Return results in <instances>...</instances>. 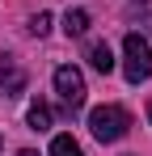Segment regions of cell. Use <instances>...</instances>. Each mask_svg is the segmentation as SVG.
<instances>
[{
    "label": "cell",
    "mask_w": 152,
    "mask_h": 156,
    "mask_svg": "<svg viewBox=\"0 0 152 156\" xmlns=\"http://www.w3.org/2000/svg\"><path fill=\"white\" fill-rule=\"evenodd\" d=\"M55 93H59V101L68 105V114H76L85 105V76H80V68H72V63L55 68Z\"/></svg>",
    "instance_id": "3957f363"
},
{
    "label": "cell",
    "mask_w": 152,
    "mask_h": 156,
    "mask_svg": "<svg viewBox=\"0 0 152 156\" xmlns=\"http://www.w3.org/2000/svg\"><path fill=\"white\" fill-rule=\"evenodd\" d=\"M148 118H152V105H148Z\"/></svg>",
    "instance_id": "8fae6325"
},
{
    "label": "cell",
    "mask_w": 152,
    "mask_h": 156,
    "mask_svg": "<svg viewBox=\"0 0 152 156\" xmlns=\"http://www.w3.org/2000/svg\"><path fill=\"white\" fill-rule=\"evenodd\" d=\"M89 63H93V72L110 76V72H114V51H110V42H89Z\"/></svg>",
    "instance_id": "5b68a950"
},
{
    "label": "cell",
    "mask_w": 152,
    "mask_h": 156,
    "mask_svg": "<svg viewBox=\"0 0 152 156\" xmlns=\"http://www.w3.org/2000/svg\"><path fill=\"white\" fill-rule=\"evenodd\" d=\"M47 30H51V13H38V17H30V34H38V38H42Z\"/></svg>",
    "instance_id": "9c48e42d"
},
{
    "label": "cell",
    "mask_w": 152,
    "mask_h": 156,
    "mask_svg": "<svg viewBox=\"0 0 152 156\" xmlns=\"http://www.w3.org/2000/svg\"><path fill=\"white\" fill-rule=\"evenodd\" d=\"M17 156H38V152H30V148H25V152H17Z\"/></svg>",
    "instance_id": "30bf717a"
},
{
    "label": "cell",
    "mask_w": 152,
    "mask_h": 156,
    "mask_svg": "<svg viewBox=\"0 0 152 156\" xmlns=\"http://www.w3.org/2000/svg\"><path fill=\"white\" fill-rule=\"evenodd\" d=\"M51 156H85V152H80V144L72 135H55L51 139Z\"/></svg>",
    "instance_id": "ba28073f"
},
{
    "label": "cell",
    "mask_w": 152,
    "mask_h": 156,
    "mask_svg": "<svg viewBox=\"0 0 152 156\" xmlns=\"http://www.w3.org/2000/svg\"><path fill=\"white\" fill-rule=\"evenodd\" d=\"M51 118H55V114H51V105H47V101H34L30 110H25V122H30L34 131H47V127H51Z\"/></svg>",
    "instance_id": "8992f818"
},
{
    "label": "cell",
    "mask_w": 152,
    "mask_h": 156,
    "mask_svg": "<svg viewBox=\"0 0 152 156\" xmlns=\"http://www.w3.org/2000/svg\"><path fill=\"white\" fill-rule=\"evenodd\" d=\"M123 76L131 80V84H144V80L152 76V47L144 34H127L123 38Z\"/></svg>",
    "instance_id": "6da1fadb"
},
{
    "label": "cell",
    "mask_w": 152,
    "mask_h": 156,
    "mask_svg": "<svg viewBox=\"0 0 152 156\" xmlns=\"http://www.w3.org/2000/svg\"><path fill=\"white\" fill-rule=\"evenodd\" d=\"M127 127H131V114H127L123 105H97V110L89 114V131H93V139H101V144L123 139Z\"/></svg>",
    "instance_id": "7a4b0ae2"
},
{
    "label": "cell",
    "mask_w": 152,
    "mask_h": 156,
    "mask_svg": "<svg viewBox=\"0 0 152 156\" xmlns=\"http://www.w3.org/2000/svg\"><path fill=\"white\" fill-rule=\"evenodd\" d=\"M85 30H89V13H80V9H68V17H63V34H68V38H80V34H85Z\"/></svg>",
    "instance_id": "52a82bcc"
},
{
    "label": "cell",
    "mask_w": 152,
    "mask_h": 156,
    "mask_svg": "<svg viewBox=\"0 0 152 156\" xmlns=\"http://www.w3.org/2000/svg\"><path fill=\"white\" fill-rule=\"evenodd\" d=\"M0 93H4V97H21L25 93V68L13 59V55L0 59Z\"/></svg>",
    "instance_id": "277c9868"
}]
</instances>
